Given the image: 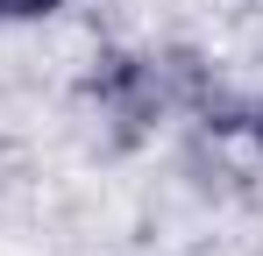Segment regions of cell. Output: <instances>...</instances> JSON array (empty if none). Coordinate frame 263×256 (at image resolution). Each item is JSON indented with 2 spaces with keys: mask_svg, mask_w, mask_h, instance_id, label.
I'll return each instance as SVG.
<instances>
[{
  "mask_svg": "<svg viewBox=\"0 0 263 256\" xmlns=\"http://www.w3.org/2000/svg\"><path fill=\"white\" fill-rule=\"evenodd\" d=\"M50 14H64V0H0V29H36Z\"/></svg>",
  "mask_w": 263,
  "mask_h": 256,
  "instance_id": "cell-1",
  "label": "cell"
},
{
  "mask_svg": "<svg viewBox=\"0 0 263 256\" xmlns=\"http://www.w3.org/2000/svg\"><path fill=\"white\" fill-rule=\"evenodd\" d=\"M242 142L256 150V164H263V93H256V100H242Z\"/></svg>",
  "mask_w": 263,
  "mask_h": 256,
  "instance_id": "cell-2",
  "label": "cell"
}]
</instances>
